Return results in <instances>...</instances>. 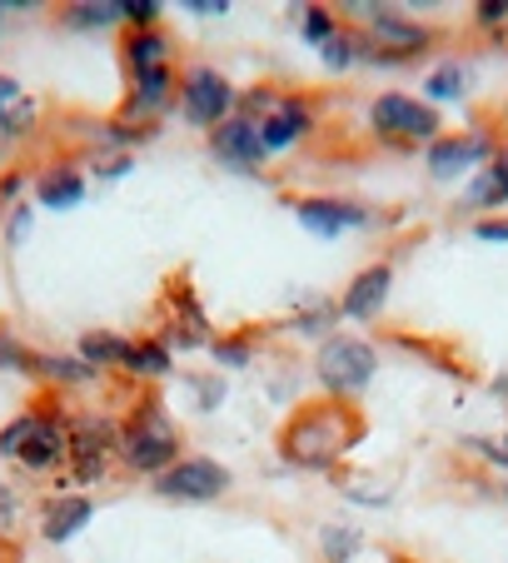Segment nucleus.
Returning a JSON list of instances; mask_svg holds the SVG:
<instances>
[{
  "label": "nucleus",
  "instance_id": "nucleus-1",
  "mask_svg": "<svg viewBox=\"0 0 508 563\" xmlns=\"http://www.w3.org/2000/svg\"><path fill=\"white\" fill-rule=\"evenodd\" d=\"M364 439V419L344 399H324V405H305L279 434V459L295 468H334Z\"/></svg>",
  "mask_w": 508,
  "mask_h": 563
},
{
  "label": "nucleus",
  "instance_id": "nucleus-2",
  "mask_svg": "<svg viewBox=\"0 0 508 563\" xmlns=\"http://www.w3.org/2000/svg\"><path fill=\"white\" fill-rule=\"evenodd\" d=\"M180 424L165 415V405H159L155 394H145V399H135V409L125 415V424H120V464L130 468V474H150L159 478L169 464H180Z\"/></svg>",
  "mask_w": 508,
  "mask_h": 563
},
{
  "label": "nucleus",
  "instance_id": "nucleus-3",
  "mask_svg": "<svg viewBox=\"0 0 508 563\" xmlns=\"http://www.w3.org/2000/svg\"><path fill=\"white\" fill-rule=\"evenodd\" d=\"M0 459L21 464L25 474H51L70 464V424L51 409H25L0 429Z\"/></svg>",
  "mask_w": 508,
  "mask_h": 563
},
{
  "label": "nucleus",
  "instance_id": "nucleus-4",
  "mask_svg": "<svg viewBox=\"0 0 508 563\" xmlns=\"http://www.w3.org/2000/svg\"><path fill=\"white\" fill-rule=\"evenodd\" d=\"M244 120H254L259 125V140H265L269 155H285V150H295L299 140H309V130H314V106H309L305 96H275V90H250V96L240 100Z\"/></svg>",
  "mask_w": 508,
  "mask_h": 563
},
{
  "label": "nucleus",
  "instance_id": "nucleus-5",
  "mask_svg": "<svg viewBox=\"0 0 508 563\" xmlns=\"http://www.w3.org/2000/svg\"><path fill=\"white\" fill-rule=\"evenodd\" d=\"M314 374L329 389V399H354L374 384L379 374V354L369 340H354V334H329L314 354Z\"/></svg>",
  "mask_w": 508,
  "mask_h": 563
},
{
  "label": "nucleus",
  "instance_id": "nucleus-6",
  "mask_svg": "<svg viewBox=\"0 0 508 563\" xmlns=\"http://www.w3.org/2000/svg\"><path fill=\"white\" fill-rule=\"evenodd\" d=\"M65 424H70V464L65 468L80 489H90L120 459V424L110 415H65Z\"/></svg>",
  "mask_w": 508,
  "mask_h": 563
},
{
  "label": "nucleus",
  "instance_id": "nucleus-7",
  "mask_svg": "<svg viewBox=\"0 0 508 563\" xmlns=\"http://www.w3.org/2000/svg\"><path fill=\"white\" fill-rule=\"evenodd\" d=\"M175 96H180V115L190 120L195 130H220L224 120L234 115V106H240V90H234L214 65H190V70L180 75Z\"/></svg>",
  "mask_w": 508,
  "mask_h": 563
},
{
  "label": "nucleus",
  "instance_id": "nucleus-8",
  "mask_svg": "<svg viewBox=\"0 0 508 563\" xmlns=\"http://www.w3.org/2000/svg\"><path fill=\"white\" fill-rule=\"evenodd\" d=\"M369 125H374V135L394 140V145H419V140L434 145L444 120H439V110L429 106V100H413V96H404V90H384L369 106Z\"/></svg>",
  "mask_w": 508,
  "mask_h": 563
},
{
  "label": "nucleus",
  "instance_id": "nucleus-9",
  "mask_svg": "<svg viewBox=\"0 0 508 563\" xmlns=\"http://www.w3.org/2000/svg\"><path fill=\"white\" fill-rule=\"evenodd\" d=\"M234 489V474L220 464V459H180V464H169L165 474L155 478V494L169 504H214Z\"/></svg>",
  "mask_w": 508,
  "mask_h": 563
},
{
  "label": "nucleus",
  "instance_id": "nucleus-10",
  "mask_svg": "<svg viewBox=\"0 0 508 563\" xmlns=\"http://www.w3.org/2000/svg\"><path fill=\"white\" fill-rule=\"evenodd\" d=\"M210 155L220 159V165H230V170L240 175H259V165L269 159L265 140H259V125L244 115H230L220 130H210Z\"/></svg>",
  "mask_w": 508,
  "mask_h": 563
},
{
  "label": "nucleus",
  "instance_id": "nucleus-11",
  "mask_svg": "<svg viewBox=\"0 0 508 563\" xmlns=\"http://www.w3.org/2000/svg\"><path fill=\"white\" fill-rule=\"evenodd\" d=\"M295 220L305 224L314 240H339L344 230H364L369 224V210L350 200H334V195H309V200L295 205Z\"/></svg>",
  "mask_w": 508,
  "mask_h": 563
},
{
  "label": "nucleus",
  "instance_id": "nucleus-12",
  "mask_svg": "<svg viewBox=\"0 0 508 563\" xmlns=\"http://www.w3.org/2000/svg\"><path fill=\"white\" fill-rule=\"evenodd\" d=\"M494 159V140L488 135H439L429 145V175L434 180H459V175L478 170Z\"/></svg>",
  "mask_w": 508,
  "mask_h": 563
},
{
  "label": "nucleus",
  "instance_id": "nucleus-13",
  "mask_svg": "<svg viewBox=\"0 0 508 563\" xmlns=\"http://www.w3.org/2000/svg\"><path fill=\"white\" fill-rule=\"evenodd\" d=\"M159 340L169 344V354L175 350H210V319H205L200 299L190 295L185 285H169V330L159 334Z\"/></svg>",
  "mask_w": 508,
  "mask_h": 563
},
{
  "label": "nucleus",
  "instance_id": "nucleus-14",
  "mask_svg": "<svg viewBox=\"0 0 508 563\" xmlns=\"http://www.w3.org/2000/svg\"><path fill=\"white\" fill-rule=\"evenodd\" d=\"M389 289H394V269L389 265L360 269V275L350 279V289H344V299H339V314L369 324V319L384 314V305H389Z\"/></svg>",
  "mask_w": 508,
  "mask_h": 563
},
{
  "label": "nucleus",
  "instance_id": "nucleus-15",
  "mask_svg": "<svg viewBox=\"0 0 508 563\" xmlns=\"http://www.w3.org/2000/svg\"><path fill=\"white\" fill-rule=\"evenodd\" d=\"M96 519V499L90 494H51L41 504V539L45 543H70L80 529Z\"/></svg>",
  "mask_w": 508,
  "mask_h": 563
},
{
  "label": "nucleus",
  "instance_id": "nucleus-16",
  "mask_svg": "<svg viewBox=\"0 0 508 563\" xmlns=\"http://www.w3.org/2000/svg\"><path fill=\"white\" fill-rule=\"evenodd\" d=\"M175 70L169 65H155V70L135 75V96L125 100V110H120V120H135V125H145L150 115H159V110H169V100H175Z\"/></svg>",
  "mask_w": 508,
  "mask_h": 563
},
{
  "label": "nucleus",
  "instance_id": "nucleus-17",
  "mask_svg": "<svg viewBox=\"0 0 508 563\" xmlns=\"http://www.w3.org/2000/svg\"><path fill=\"white\" fill-rule=\"evenodd\" d=\"M41 125V106L25 96L15 75H0V140H25Z\"/></svg>",
  "mask_w": 508,
  "mask_h": 563
},
{
  "label": "nucleus",
  "instance_id": "nucleus-18",
  "mask_svg": "<svg viewBox=\"0 0 508 563\" xmlns=\"http://www.w3.org/2000/svg\"><path fill=\"white\" fill-rule=\"evenodd\" d=\"M35 200H41V210H75V205L85 200V175L75 170V165H51V170L35 180Z\"/></svg>",
  "mask_w": 508,
  "mask_h": 563
},
{
  "label": "nucleus",
  "instance_id": "nucleus-19",
  "mask_svg": "<svg viewBox=\"0 0 508 563\" xmlns=\"http://www.w3.org/2000/svg\"><path fill=\"white\" fill-rule=\"evenodd\" d=\"M35 374H41L51 389H85V384L100 379L80 354H35Z\"/></svg>",
  "mask_w": 508,
  "mask_h": 563
},
{
  "label": "nucleus",
  "instance_id": "nucleus-20",
  "mask_svg": "<svg viewBox=\"0 0 508 563\" xmlns=\"http://www.w3.org/2000/svg\"><path fill=\"white\" fill-rule=\"evenodd\" d=\"M120 369L130 374V379H165L169 369H175V354H169V344L159 340H130V350H125V364Z\"/></svg>",
  "mask_w": 508,
  "mask_h": 563
},
{
  "label": "nucleus",
  "instance_id": "nucleus-21",
  "mask_svg": "<svg viewBox=\"0 0 508 563\" xmlns=\"http://www.w3.org/2000/svg\"><path fill=\"white\" fill-rule=\"evenodd\" d=\"M468 205H478V210H498V205H508V145L494 150V159L474 175V185H468Z\"/></svg>",
  "mask_w": 508,
  "mask_h": 563
},
{
  "label": "nucleus",
  "instance_id": "nucleus-22",
  "mask_svg": "<svg viewBox=\"0 0 508 563\" xmlns=\"http://www.w3.org/2000/svg\"><path fill=\"white\" fill-rule=\"evenodd\" d=\"M125 350H130V340L125 334H115V330H85L80 344H75V354H80L96 374L120 369V364H125Z\"/></svg>",
  "mask_w": 508,
  "mask_h": 563
},
{
  "label": "nucleus",
  "instance_id": "nucleus-23",
  "mask_svg": "<svg viewBox=\"0 0 508 563\" xmlns=\"http://www.w3.org/2000/svg\"><path fill=\"white\" fill-rule=\"evenodd\" d=\"M169 51H175V41H169L165 31H130L125 35V65L135 75L155 70V65H169Z\"/></svg>",
  "mask_w": 508,
  "mask_h": 563
},
{
  "label": "nucleus",
  "instance_id": "nucleus-24",
  "mask_svg": "<svg viewBox=\"0 0 508 563\" xmlns=\"http://www.w3.org/2000/svg\"><path fill=\"white\" fill-rule=\"evenodd\" d=\"M60 21L70 31H106L120 21V0H80V5H65Z\"/></svg>",
  "mask_w": 508,
  "mask_h": 563
},
{
  "label": "nucleus",
  "instance_id": "nucleus-25",
  "mask_svg": "<svg viewBox=\"0 0 508 563\" xmlns=\"http://www.w3.org/2000/svg\"><path fill=\"white\" fill-rule=\"evenodd\" d=\"M360 529H350V523H324L319 529V553H324V563H350L354 553H360Z\"/></svg>",
  "mask_w": 508,
  "mask_h": 563
},
{
  "label": "nucleus",
  "instance_id": "nucleus-26",
  "mask_svg": "<svg viewBox=\"0 0 508 563\" xmlns=\"http://www.w3.org/2000/svg\"><path fill=\"white\" fill-rule=\"evenodd\" d=\"M464 86H468V70L459 60H444L429 80H423V96L429 100H464Z\"/></svg>",
  "mask_w": 508,
  "mask_h": 563
},
{
  "label": "nucleus",
  "instance_id": "nucleus-27",
  "mask_svg": "<svg viewBox=\"0 0 508 563\" xmlns=\"http://www.w3.org/2000/svg\"><path fill=\"white\" fill-rule=\"evenodd\" d=\"M334 319H339V305H329V299H319V305L299 309L295 314V334H305V340H329V330H334Z\"/></svg>",
  "mask_w": 508,
  "mask_h": 563
},
{
  "label": "nucleus",
  "instance_id": "nucleus-28",
  "mask_svg": "<svg viewBox=\"0 0 508 563\" xmlns=\"http://www.w3.org/2000/svg\"><path fill=\"white\" fill-rule=\"evenodd\" d=\"M0 374H35V350L15 330H0Z\"/></svg>",
  "mask_w": 508,
  "mask_h": 563
},
{
  "label": "nucleus",
  "instance_id": "nucleus-29",
  "mask_svg": "<svg viewBox=\"0 0 508 563\" xmlns=\"http://www.w3.org/2000/svg\"><path fill=\"white\" fill-rule=\"evenodd\" d=\"M319 60H324L329 70H350V65L360 60V41H354V35H344V31H334L324 45H319Z\"/></svg>",
  "mask_w": 508,
  "mask_h": 563
},
{
  "label": "nucleus",
  "instance_id": "nucleus-30",
  "mask_svg": "<svg viewBox=\"0 0 508 563\" xmlns=\"http://www.w3.org/2000/svg\"><path fill=\"white\" fill-rule=\"evenodd\" d=\"M159 15H165L159 0H120V21L130 31H159Z\"/></svg>",
  "mask_w": 508,
  "mask_h": 563
},
{
  "label": "nucleus",
  "instance_id": "nucleus-31",
  "mask_svg": "<svg viewBox=\"0 0 508 563\" xmlns=\"http://www.w3.org/2000/svg\"><path fill=\"white\" fill-rule=\"evenodd\" d=\"M190 394H195V409H200V415H214V409L224 405V379L220 374H190Z\"/></svg>",
  "mask_w": 508,
  "mask_h": 563
},
{
  "label": "nucleus",
  "instance_id": "nucleus-32",
  "mask_svg": "<svg viewBox=\"0 0 508 563\" xmlns=\"http://www.w3.org/2000/svg\"><path fill=\"white\" fill-rule=\"evenodd\" d=\"M210 360L220 364V369H250L254 344L250 340H210Z\"/></svg>",
  "mask_w": 508,
  "mask_h": 563
},
{
  "label": "nucleus",
  "instance_id": "nucleus-33",
  "mask_svg": "<svg viewBox=\"0 0 508 563\" xmlns=\"http://www.w3.org/2000/svg\"><path fill=\"white\" fill-rule=\"evenodd\" d=\"M31 224H35L31 205H15V210H5V224H0V234H5V250H21L25 240H31Z\"/></svg>",
  "mask_w": 508,
  "mask_h": 563
},
{
  "label": "nucleus",
  "instance_id": "nucleus-34",
  "mask_svg": "<svg viewBox=\"0 0 508 563\" xmlns=\"http://www.w3.org/2000/svg\"><path fill=\"white\" fill-rule=\"evenodd\" d=\"M299 31H305L309 45H324L329 35L339 31V21H334V11H324V5H309V11H305V25H299Z\"/></svg>",
  "mask_w": 508,
  "mask_h": 563
},
{
  "label": "nucleus",
  "instance_id": "nucleus-35",
  "mask_svg": "<svg viewBox=\"0 0 508 563\" xmlns=\"http://www.w3.org/2000/svg\"><path fill=\"white\" fill-rule=\"evenodd\" d=\"M25 185H31L25 170H0V210H15L21 195H25Z\"/></svg>",
  "mask_w": 508,
  "mask_h": 563
},
{
  "label": "nucleus",
  "instance_id": "nucleus-36",
  "mask_svg": "<svg viewBox=\"0 0 508 563\" xmlns=\"http://www.w3.org/2000/svg\"><path fill=\"white\" fill-rule=\"evenodd\" d=\"M15 519H21V494L0 484V533H15Z\"/></svg>",
  "mask_w": 508,
  "mask_h": 563
},
{
  "label": "nucleus",
  "instance_id": "nucleus-37",
  "mask_svg": "<svg viewBox=\"0 0 508 563\" xmlns=\"http://www.w3.org/2000/svg\"><path fill=\"white\" fill-rule=\"evenodd\" d=\"M474 240H484V245H508V220H478L474 224Z\"/></svg>",
  "mask_w": 508,
  "mask_h": 563
},
{
  "label": "nucleus",
  "instance_id": "nucleus-38",
  "mask_svg": "<svg viewBox=\"0 0 508 563\" xmlns=\"http://www.w3.org/2000/svg\"><path fill=\"white\" fill-rule=\"evenodd\" d=\"M130 170H135V159H130V155H110V159H96V175H100V180H125Z\"/></svg>",
  "mask_w": 508,
  "mask_h": 563
},
{
  "label": "nucleus",
  "instance_id": "nucleus-39",
  "mask_svg": "<svg viewBox=\"0 0 508 563\" xmlns=\"http://www.w3.org/2000/svg\"><path fill=\"white\" fill-rule=\"evenodd\" d=\"M474 21L478 25H504L508 21V0H484V5H474Z\"/></svg>",
  "mask_w": 508,
  "mask_h": 563
},
{
  "label": "nucleus",
  "instance_id": "nucleus-40",
  "mask_svg": "<svg viewBox=\"0 0 508 563\" xmlns=\"http://www.w3.org/2000/svg\"><path fill=\"white\" fill-rule=\"evenodd\" d=\"M180 11H190V15H224V11H230V0H185Z\"/></svg>",
  "mask_w": 508,
  "mask_h": 563
},
{
  "label": "nucleus",
  "instance_id": "nucleus-41",
  "mask_svg": "<svg viewBox=\"0 0 508 563\" xmlns=\"http://www.w3.org/2000/svg\"><path fill=\"white\" fill-rule=\"evenodd\" d=\"M494 394H508V374H504V379H494Z\"/></svg>",
  "mask_w": 508,
  "mask_h": 563
},
{
  "label": "nucleus",
  "instance_id": "nucleus-42",
  "mask_svg": "<svg viewBox=\"0 0 508 563\" xmlns=\"http://www.w3.org/2000/svg\"><path fill=\"white\" fill-rule=\"evenodd\" d=\"M498 449H504V464H508V439H504V444H498Z\"/></svg>",
  "mask_w": 508,
  "mask_h": 563
}]
</instances>
